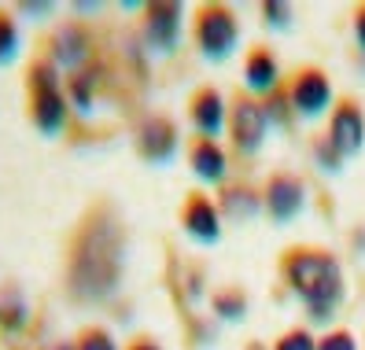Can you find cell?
Here are the masks:
<instances>
[{
    "mask_svg": "<svg viewBox=\"0 0 365 350\" xmlns=\"http://www.w3.org/2000/svg\"><path fill=\"white\" fill-rule=\"evenodd\" d=\"M262 203H266V214L273 217V222H292V217L303 210L307 203V188L303 181L295 177V173H273L266 192H262Z\"/></svg>",
    "mask_w": 365,
    "mask_h": 350,
    "instance_id": "ba28073f",
    "label": "cell"
},
{
    "mask_svg": "<svg viewBox=\"0 0 365 350\" xmlns=\"http://www.w3.org/2000/svg\"><path fill=\"white\" fill-rule=\"evenodd\" d=\"M236 41H240V23L225 4H203L196 11V48L207 59H229Z\"/></svg>",
    "mask_w": 365,
    "mask_h": 350,
    "instance_id": "3957f363",
    "label": "cell"
},
{
    "mask_svg": "<svg viewBox=\"0 0 365 350\" xmlns=\"http://www.w3.org/2000/svg\"><path fill=\"white\" fill-rule=\"evenodd\" d=\"M130 350H163V346H159L155 339H148V336H140V339H133V343H130Z\"/></svg>",
    "mask_w": 365,
    "mask_h": 350,
    "instance_id": "4316f807",
    "label": "cell"
},
{
    "mask_svg": "<svg viewBox=\"0 0 365 350\" xmlns=\"http://www.w3.org/2000/svg\"><path fill=\"white\" fill-rule=\"evenodd\" d=\"M181 225L185 232L196 240V244H214L222 236V214H218V203H210L203 192H192L185 207H181Z\"/></svg>",
    "mask_w": 365,
    "mask_h": 350,
    "instance_id": "30bf717a",
    "label": "cell"
},
{
    "mask_svg": "<svg viewBox=\"0 0 365 350\" xmlns=\"http://www.w3.org/2000/svg\"><path fill=\"white\" fill-rule=\"evenodd\" d=\"M273 350H317V339L307 332V328H292V332H284L273 343Z\"/></svg>",
    "mask_w": 365,
    "mask_h": 350,
    "instance_id": "7402d4cb",
    "label": "cell"
},
{
    "mask_svg": "<svg viewBox=\"0 0 365 350\" xmlns=\"http://www.w3.org/2000/svg\"><path fill=\"white\" fill-rule=\"evenodd\" d=\"M74 350H118L111 332H103V328H81L74 336Z\"/></svg>",
    "mask_w": 365,
    "mask_h": 350,
    "instance_id": "44dd1931",
    "label": "cell"
},
{
    "mask_svg": "<svg viewBox=\"0 0 365 350\" xmlns=\"http://www.w3.org/2000/svg\"><path fill=\"white\" fill-rule=\"evenodd\" d=\"M100 89V71L96 67H81L67 78V107H74L78 115H89L93 111V100Z\"/></svg>",
    "mask_w": 365,
    "mask_h": 350,
    "instance_id": "e0dca14e",
    "label": "cell"
},
{
    "mask_svg": "<svg viewBox=\"0 0 365 350\" xmlns=\"http://www.w3.org/2000/svg\"><path fill=\"white\" fill-rule=\"evenodd\" d=\"M188 118L200 129V137L214 140L225 129V100H222V93L210 89V85L207 89H196L192 100H188Z\"/></svg>",
    "mask_w": 365,
    "mask_h": 350,
    "instance_id": "7c38bea8",
    "label": "cell"
},
{
    "mask_svg": "<svg viewBox=\"0 0 365 350\" xmlns=\"http://www.w3.org/2000/svg\"><path fill=\"white\" fill-rule=\"evenodd\" d=\"M133 148H137V155L144 163H170L174 159V151H178V125L170 122L166 115H152V118H144L137 125V137H133Z\"/></svg>",
    "mask_w": 365,
    "mask_h": 350,
    "instance_id": "52a82bcc",
    "label": "cell"
},
{
    "mask_svg": "<svg viewBox=\"0 0 365 350\" xmlns=\"http://www.w3.org/2000/svg\"><path fill=\"white\" fill-rule=\"evenodd\" d=\"M56 350H74V343H59Z\"/></svg>",
    "mask_w": 365,
    "mask_h": 350,
    "instance_id": "83f0119b",
    "label": "cell"
},
{
    "mask_svg": "<svg viewBox=\"0 0 365 350\" xmlns=\"http://www.w3.org/2000/svg\"><path fill=\"white\" fill-rule=\"evenodd\" d=\"M210 306H214V314H218L222 321H240V317L247 314V292H240V288H222L218 295L210 299Z\"/></svg>",
    "mask_w": 365,
    "mask_h": 350,
    "instance_id": "d6986e66",
    "label": "cell"
},
{
    "mask_svg": "<svg viewBox=\"0 0 365 350\" xmlns=\"http://www.w3.org/2000/svg\"><path fill=\"white\" fill-rule=\"evenodd\" d=\"M122 277V236L111 217H93L78 232L71 254V295L81 302H100L118 288Z\"/></svg>",
    "mask_w": 365,
    "mask_h": 350,
    "instance_id": "6da1fadb",
    "label": "cell"
},
{
    "mask_svg": "<svg viewBox=\"0 0 365 350\" xmlns=\"http://www.w3.org/2000/svg\"><path fill=\"white\" fill-rule=\"evenodd\" d=\"M188 163H192V173L207 185H222L225 173H229V159L218 140H207V137H196L188 148Z\"/></svg>",
    "mask_w": 365,
    "mask_h": 350,
    "instance_id": "4fadbf2b",
    "label": "cell"
},
{
    "mask_svg": "<svg viewBox=\"0 0 365 350\" xmlns=\"http://www.w3.org/2000/svg\"><path fill=\"white\" fill-rule=\"evenodd\" d=\"M354 37H358V48L365 52V4L354 11Z\"/></svg>",
    "mask_w": 365,
    "mask_h": 350,
    "instance_id": "d4e9b609",
    "label": "cell"
},
{
    "mask_svg": "<svg viewBox=\"0 0 365 350\" xmlns=\"http://www.w3.org/2000/svg\"><path fill=\"white\" fill-rule=\"evenodd\" d=\"M30 115H34V125L41 129L45 137H56L63 133L67 125V96L63 89H45V93H30Z\"/></svg>",
    "mask_w": 365,
    "mask_h": 350,
    "instance_id": "5bb4252c",
    "label": "cell"
},
{
    "mask_svg": "<svg viewBox=\"0 0 365 350\" xmlns=\"http://www.w3.org/2000/svg\"><path fill=\"white\" fill-rule=\"evenodd\" d=\"M144 37L155 52H174L181 37V4H148L144 8Z\"/></svg>",
    "mask_w": 365,
    "mask_h": 350,
    "instance_id": "8fae6325",
    "label": "cell"
},
{
    "mask_svg": "<svg viewBox=\"0 0 365 350\" xmlns=\"http://www.w3.org/2000/svg\"><path fill=\"white\" fill-rule=\"evenodd\" d=\"M262 207V195L255 192V188H244V185H232L222 192V200H218V214H225V222H251L255 214H259Z\"/></svg>",
    "mask_w": 365,
    "mask_h": 350,
    "instance_id": "2e32d148",
    "label": "cell"
},
{
    "mask_svg": "<svg viewBox=\"0 0 365 350\" xmlns=\"http://www.w3.org/2000/svg\"><path fill=\"white\" fill-rule=\"evenodd\" d=\"M23 324H26V299L15 284H4L0 288V332L15 336Z\"/></svg>",
    "mask_w": 365,
    "mask_h": 350,
    "instance_id": "ac0fdd59",
    "label": "cell"
},
{
    "mask_svg": "<svg viewBox=\"0 0 365 350\" xmlns=\"http://www.w3.org/2000/svg\"><path fill=\"white\" fill-rule=\"evenodd\" d=\"M15 52H19V23L8 11H0V63H8Z\"/></svg>",
    "mask_w": 365,
    "mask_h": 350,
    "instance_id": "ffe728a7",
    "label": "cell"
},
{
    "mask_svg": "<svg viewBox=\"0 0 365 350\" xmlns=\"http://www.w3.org/2000/svg\"><path fill=\"white\" fill-rule=\"evenodd\" d=\"M89 48H93V37H89V30L78 26V23H63L48 37V56H52L56 67L81 71L85 59H89Z\"/></svg>",
    "mask_w": 365,
    "mask_h": 350,
    "instance_id": "9c48e42d",
    "label": "cell"
},
{
    "mask_svg": "<svg viewBox=\"0 0 365 350\" xmlns=\"http://www.w3.org/2000/svg\"><path fill=\"white\" fill-rule=\"evenodd\" d=\"M262 19H266V26L284 30L292 23V8L288 4H277V0H266V4H262Z\"/></svg>",
    "mask_w": 365,
    "mask_h": 350,
    "instance_id": "603a6c76",
    "label": "cell"
},
{
    "mask_svg": "<svg viewBox=\"0 0 365 350\" xmlns=\"http://www.w3.org/2000/svg\"><path fill=\"white\" fill-rule=\"evenodd\" d=\"M317 350H358V343H354L351 332H329L325 339L317 343Z\"/></svg>",
    "mask_w": 365,
    "mask_h": 350,
    "instance_id": "cb8c5ba5",
    "label": "cell"
},
{
    "mask_svg": "<svg viewBox=\"0 0 365 350\" xmlns=\"http://www.w3.org/2000/svg\"><path fill=\"white\" fill-rule=\"evenodd\" d=\"M325 140L332 144V151H336L339 159H351V155H358V151H361V144H365V115H361L358 100L347 96V100L336 103Z\"/></svg>",
    "mask_w": 365,
    "mask_h": 350,
    "instance_id": "8992f818",
    "label": "cell"
},
{
    "mask_svg": "<svg viewBox=\"0 0 365 350\" xmlns=\"http://www.w3.org/2000/svg\"><path fill=\"white\" fill-rule=\"evenodd\" d=\"M281 273L288 288L303 299L307 314L314 321H329L343 299V269L332 251L325 247H292L281 258Z\"/></svg>",
    "mask_w": 365,
    "mask_h": 350,
    "instance_id": "7a4b0ae2",
    "label": "cell"
},
{
    "mask_svg": "<svg viewBox=\"0 0 365 350\" xmlns=\"http://www.w3.org/2000/svg\"><path fill=\"white\" fill-rule=\"evenodd\" d=\"M52 4H19V15H48Z\"/></svg>",
    "mask_w": 365,
    "mask_h": 350,
    "instance_id": "484cf974",
    "label": "cell"
},
{
    "mask_svg": "<svg viewBox=\"0 0 365 350\" xmlns=\"http://www.w3.org/2000/svg\"><path fill=\"white\" fill-rule=\"evenodd\" d=\"M277 81H281L277 56L269 48H251L244 59V85L255 96H269V93H277Z\"/></svg>",
    "mask_w": 365,
    "mask_h": 350,
    "instance_id": "9a60e30c",
    "label": "cell"
},
{
    "mask_svg": "<svg viewBox=\"0 0 365 350\" xmlns=\"http://www.w3.org/2000/svg\"><path fill=\"white\" fill-rule=\"evenodd\" d=\"M288 103L295 107V115H303V118L325 115V107L332 103V85H329L325 71H317V67L295 71L292 81H288Z\"/></svg>",
    "mask_w": 365,
    "mask_h": 350,
    "instance_id": "5b68a950",
    "label": "cell"
},
{
    "mask_svg": "<svg viewBox=\"0 0 365 350\" xmlns=\"http://www.w3.org/2000/svg\"><path fill=\"white\" fill-rule=\"evenodd\" d=\"M266 133H269V111L251 96H236L229 107V137H232L236 151L240 155H255L266 144Z\"/></svg>",
    "mask_w": 365,
    "mask_h": 350,
    "instance_id": "277c9868",
    "label": "cell"
}]
</instances>
